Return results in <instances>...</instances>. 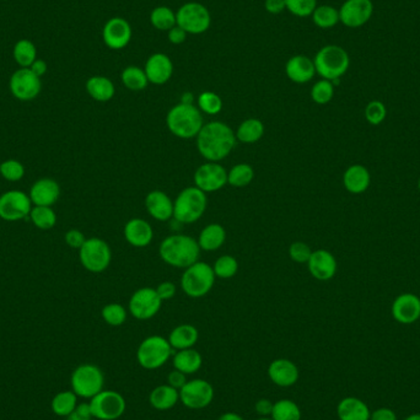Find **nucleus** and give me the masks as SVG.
Listing matches in <instances>:
<instances>
[{
	"label": "nucleus",
	"instance_id": "f257e3e1",
	"mask_svg": "<svg viewBox=\"0 0 420 420\" xmlns=\"http://www.w3.org/2000/svg\"><path fill=\"white\" fill-rule=\"evenodd\" d=\"M196 138L199 154L212 163H219L227 158L237 144L235 132L224 122L214 121L204 125Z\"/></svg>",
	"mask_w": 420,
	"mask_h": 420
},
{
	"label": "nucleus",
	"instance_id": "f03ea898",
	"mask_svg": "<svg viewBox=\"0 0 420 420\" xmlns=\"http://www.w3.org/2000/svg\"><path fill=\"white\" fill-rule=\"evenodd\" d=\"M161 260L174 268L186 269L198 262L201 247L198 241L187 235H170L165 237L159 248Z\"/></svg>",
	"mask_w": 420,
	"mask_h": 420
},
{
	"label": "nucleus",
	"instance_id": "7ed1b4c3",
	"mask_svg": "<svg viewBox=\"0 0 420 420\" xmlns=\"http://www.w3.org/2000/svg\"><path fill=\"white\" fill-rule=\"evenodd\" d=\"M169 131L181 139H191L198 136L204 126L202 112L193 103H182L172 107L166 116Z\"/></svg>",
	"mask_w": 420,
	"mask_h": 420
},
{
	"label": "nucleus",
	"instance_id": "20e7f679",
	"mask_svg": "<svg viewBox=\"0 0 420 420\" xmlns=\"http://www.w3.org/2000/svg\"><path fill=\"white\" fill-rule=\"evenodd\" d=\"M314 63L319 77L333 82L341 79L347 72L350 59L345 49L336 44H329L319 49L314 57Z\"/></svg>",
	"mask_w": 420,
	"mask_h": 420
},
{
	"label": "nucleus",
	"instance_id": "39448f33",
	"mask_svg": "<svg viewBox=\"0 0 420 420\" xmlns=\"http://www.w3.org/2000/svg\"><path fill=\"white\" fill-rule=\"evenodd\" d=\"M208 205L207 193L194 187H187L179 192L174 201V217L181 224H193L203 217Z\"/></svg>",
	"mask_w": 420,
	"mask_h": 420
},
{
	"label": "nucleus",
	"instance_id": "423d86ee",
	"mask_svg": "<svg viewBox=\"0 0 420 420\" xmlns=\"http://www.w3.org/2000/svg\"><path fill=\"white\" fill-rule=\"evenodd\" d=\"M174 355L169 339L161 336H149L136 349V362L145 370H158Z\"/></svg>",
	"mask_w": 420,
	"mask_h": 420
},
{
	"label": "nucleus",
	"instance_id": "0eeeda50",
	"mask_svg": "<svg viewBox=\"0 0 420 420\" xmlns=\"http://www.w3.org/2000/svg\"><path fill=\"white\" fill-rule=\"evenodd\" d=\"M215 273L212 267L205 262H196L192 266L186 268L181 278V288L184 294L198 299L210 293L215 283Z\"/></svg>",
	"mask_w": 420,
	"mask_h": 420
},
{
	"label": "nucleus",
	"instance_id": "6e6552de",
	"mask_svg": "<svg viewBox=\"0 0 420 420\" xmlns=\"http://www.w3.org/2000/svg\"><path fill=\"white\" fill-rule=\"evenodd\" d=\"M70 385L72 391L79 398L91 400L103 390L105 375L101 369L94 364H82L72 371Z\"/></svg>",
	"mask_w": 420,
	"mask_h": 420
},
{
	"label": "nucleus",
	"instance_id": "1a4fd4ad",
	"mask_svg": "<svg viewBox=\"0 0 420 420\" xmlns=\"http://www.w3.org/2000/svg\"><path fill=\"white\" fill-rule=\"evenodd\" d=\"M177 26L184 29L187 34H201L207 32L212 25V15L201 3L191 1L182 5L176 11Z\"/></svg>",
	"mask_w": 420,
	"mask_h": 420
},
{
	"label": "nucleus",
	"instance_id": "9d476101",
	"mask_svg": "<svg viewBox=\"0 0 420 420\" xmlns=\"http://www.w3.org/2000/svg\"><path fill=\"white\" fill-rule=\"evenodd\" d=\"M82 267L91 273H102L110 267L112 261L111 248L106 241L98 237L87 238L79 250Z\"/></svg>",
	"mask_w": 420,
	"mask_h": 420
},
{
	"label": "nucleus",
	"instance_id": "9b49d317",
	"mask_svg": "<svg viewBox=\"0 0 420 420\" xmlns=\"http://www.w3.org/2000/svg\"><path fill=\"white\" fill-rule=\"evenodd\" d=\"M89 405L94 419L97 420L120 419L127 409L126 398L113 390H102L92 397Z\"/></svg>",
	"mask_w": 420,
	"mask_h": 420
},
{
	"label": "nucleus",
	"instance_id": "f8f14e48",
	"mask_svg": "<svg viewBox=\"0 0 420 420\" xmlns=\"http://www.w3.org/2000/svg\"><path fill=\"white\" fill-rule=\"evenodd\" d=\"M214 396V387L204 378L189 380L179 390V402L192 411H199L210 406Z\"/></svg>",
	"mask_w": 420,
	"mask_h": 420
},
{
	"label": "nucleus",
	"instance_id": "ddd939ff",
	"mask_svg": "<svg viewBox=\"0 0 420 420\" xmlns=\"http://www.w3.org/2000/svg\"><path fill=\"white\" fill-rule=\"evenodd\" d=\"M163 300L153 288H140L129 300L128 309L132 316L139 321H148L159 314Z\"/></svg>",
	"mask_w": 420,
	"mask_h": 420
},
{
	"label": "nucleus",
	"instance_id": "4468645a",
	"mask_svg": "<svg viewBox=\"0 0 420 420\" xmlns=\"http://www.w3.org/2000/svg\"><path fill=\"white\" fill-rule=\"evenodd\" d=\"M32 202L29 194L21 191H9L0 196V217L5 222H19L30 217Z\"/></svg>",
	"mask_w": 420,
	"mask_h": 420
},
{
	"label": "nucleus",
	"instance_id": "2eb2a0df",
	"mask_svg": "<svg viewBox=\"0 0 420 420\" xmlns=\"http://www.w3.org/2000/svg\"><path fill=\"white\" fill-rule=\"evenodd\" d=\"M194 184L204 193H214L227 184V171L219 163L208 161L194 172Z\"/></svg>",
	"mask_w": 420,
	"mask_h": 420
},
{
	"label": "nucleus",
	"instance_id": "dca6fc26",
	"mask_svg": "<svg viewBox=\"0 0 420 420\" xmlns=\"http://www.w3.org/2000/svg\"><path fill=\"white\" fill-rule=\"evenodd\" d=\"M10 91L20 101H30L41 92V79L30 68H21L10 77Z\"/></svg>",
	"mask_w": 420,
	"mask_h": 420
},
{
	"label": "nucleus",
	"instance_id": "f3484780",
	"mask_svg": "<svg viewBox=\"0 0 420 420\" xmlns=\"http://www.w3.org/2000/svg\"><path fill=\"white\" fill-rule=\"evenodd\" d=\"M132 26L123 18H112L108 20L103 30H102V39L107 47L113 51L126 49L132 39Z\"/></svg>",
	"mask_w": 420,
	"mask_h": 420
},
{
	"label": "nucleus",
	"instance_id": "a211bd4d",
	"mask_svg": "<svg viewBox=\"0 0 420 420\" xmlns=\"http://www.w3.org/2000/svg\"><path fill=\"white\" fill-rule=\"evenodd\" d=\"M371 0H347L339 10V21L350 29H357L371 19Z\"/></svg>",
	"mask_w": 420,
	"mask_h": 420
},
{
	"label": "nucleus",
	"instance_id": "6ab92c4d",
	"mask_svg": "<svg viewBox=\"0 0 420 420\" xmlns=\"http://www.w3.org/2000/svg\"><path fill=\"white\" fill-rule=\"evenodd\" d=\"M268 377L276 386L281 388L294 386L299 381L300 370L294 362L285 357L276 359L268 367Z\"/></svg>",
	"mask_w": 420,
	"mask_h": 420
},
{
	"label": "nucleus",
	"instance_id": "aec40b11",
	"mask_svg": "<svg viewBox=\"0 0 420 420\" xmlns=\"http://www.w3.org/2000/svg\"><path fill=\"white\" fill-rule=\"evenodd\" d=\"M392 316L402 324H412L420 319V299L416 295L406 293L397 296L391 307Z\"/></svg>",
	"mask_w": 420,
	"mask_h": 420
},
{
	"label": "nucleus",
	"instance_id": "412c9836",
	"mask_svg": "<svg viewBox=\"0 0 420 420\" xmlns=\"http://www.w3.org/2000/svg\"><path fill=\"white\" fill-rule=\"evenodd\" d=\"M144 72L149 82L164 85L172 77L174 63L167 54H151L145 63Z\"/></svg>",
	"mask_w": 420,
	"mask_h": 420
},
{
	"label": "nucleus",
	"instance_id": "4be33fe9",
	"mask_svg": "<svg viewBox=\"0 0 420 420\" xmlns=\"http://www.w3.org/2000/svg\"><path fill=\"white\" fill-rule=\"evenodd\" d=\"M309 272L314 279L327 281L336 276L337 273V260L336 257L327 250H317L312 252L307 262Z\"/></svg>",
	"mask_w": 420,
	"mask_h": 420
},
{
	"label": "nucleus",
	"instance_id": "5701e85b",
	"mask_svg": "<svg viewBox=\"0 0 420 420\" xmlns=\"http://www.w3.org/2000/svg\"><path fill=\"white\" fill-rule=\"evenodd\" d=\"M145 208L150 217L159 222H167L174 217V201L159 189H155L146 196Z\"/></svg>",
	"mask_w": 420,
	"mask_h": 420
},
{
	"label": "nucleus",
	"instance_id": "b1692460",
	"mask_svg": "<svg viewBox=\"0 0 420 420\" xmlns=\"http://www.w3.org/2000/svg\"><path fill=\"white\" fill-rule=\"evenodd\" d=\"M30 198L34 205L52 207L61 196L58 182L52 179H41L34 182L30 191Z\"/></svg>",
	"mask_w": 420,
	"mask_h": 420
},
{
	"label": "nucleus",
	"instance_id": "393cba45",
	"mask_svg": "<svg viewBox=\"0 0 420 420\" xmlns=\"http://www.w3.org/2000/svg\"><path fill=\"white\" fill-rule=\"evenodd\" d=\"M285 74L291 82L296 84L311 82L316 74L314 61L304 54L294 56L285 64Z\"/></svg>",
	"mask_w": 420,
	"mask_h": 420
},
{
	"label": "nucleus",
	"instance_id": "a878e982",
	"mask_svg": "<svg viewBox=\"0 0 420 420\" xmlns=\"http://www.w3.org/2000/svg\"><path fill=\"white\" fill-rule=\"evenodd\" d=\"M125 237L132 246L146 247L154 238V230L146 220L134 217L127 222Z\"/></svg>",
	"mask_w": 420,
	"mask_h": 420
},
{
	"label": "nucleus",
	"instance_id": "bb28decb",
	"mask_svg": "<svg viewBox=\"0 0 420 420\" xmlns=\"http://www.w3.org/2000/svg\"><path fill=\"white\" fill-rule=\"evenodd\" d=\"M371 184L369 170L362 165H352L344 171L343 184L349 193L362 194Z\"/></svg>",
	"mask_w": 420,
	"mask_h": 420
},
{
	"label": "nucleus",
	"instance_id": "cd10ccee",
	"mask_svg": "<svg viewBox=\"0 0 420 420\" xmlns=\"http://www.w3.org/2000/svg\"><path fill=\"white\" fill-rule=\"evenodd\" d=\"M179 402V391L169 383L159 385L155 387L153 391L150 392V406L154 408L155 411L166 412L172 409Z\"/></svg>",
	"mask_w": 420,
	"mask_h": 420
},
{
	"label": "nucleus",
	"instance_id": "c85d7f7f",
	"mask_svg": "<svg viewBox=\"0 0 420 420\" xmlns=\"http://www.w3.org/2000/svg\"><path fill=\"white\" fill-rule=\"evenodd\" d=\"M172 365L174 369L184 372V375H194L201 370L203 365L202 354L194 348L176 350L172 355Z\"/></svg>",
	"mask_w": 420,
	"mask_h": 420
},
{
	"label": "nucleus",
	"instance_id": "c756f323",
	"mask_svg": "<svg viewBox=\"0 0 420 420\" xmlns=\"http://www.w3.org/2000/svg\"><path fill=\"white\" fill-rule=\"evenodd\" d=\"M339 420H370L371 412L367 403L357 397H347L337 406Z\"/></svg>",
	"mask_w": 420,
	"mask_h": 420
},
{
	"label": "nucleus",
	"instance_id": "7c9ffc66",
	"mask_svg": "<svg viewBox=\"0 0 420 420\" xmlns=\"http://www.w3.org/2000/svg\"><path fill=\"white\" fill-rule=\"evenodd\" d=\"M199 338L198 329L193 324H184L174 327L170 332L169 343L174 350L194 348Z\"/></svg>",
	"mask_w": 420,
	"mask_h": 420
},
{
	"label": "nucleus",
	"instance_id": "2f4dec72",
	"mask_svg": "<svg viewBox=\"0 0 420 420\" xmlns=\"http://www.w3.org/2000/svg\"><path fill=\"white\" fill-rule=\"evenodd\" d=\"M227 231L220 224H210L199 234L198 245L201 250L207 252L217 251L225 243Z\"/></svg>",
	"mask_w": 420,
	"mask_h": 420
},
{
	"label": "nucleus",
	"instance_id": "473e14b6",
	"mask_svg": "<svg viewBox=\"0 0 420 420\" xmlns=\"http://www.w3.org/2000/svg\"><path fill=\"white\" fill-rule=\"evenodd\" d=\"M87 91L95 101L107 102L115 96L116 87L108 77L96 75L87 80Z\"/></svg>",
	"mask_w": 420,
	"mask_h": 420
},
{
	"label": "nucleus",
	"instance_id": "72a5a7b5",
	"mask_svg": "<svg viewBox=\"0 0 420 420\" xmlns=\"http://www.w3.org/2000/svg\"><path fill=\"white\" fill-rule=\"evenodd\" d=\"M265 134V125L257 118H248L242 122L235 132L237 141L242 144H255Z\"/></svg>",
	"mask_w": 420,
	"mask_h": 420
},
{
	"label": "nucleus",
	"instance_id": "f704fd0d",
	"mask_svg": "<svg viewBox=\"0 0 420 420\" xmlns=\"http://www.w3.org/2000/svg\"><path fill=\"white\" fill-rule=\"evenodd\" d=\"M79 397L72 391H62L58 392L53 400L51 402V408L56 416H63L67 418L69 414H72L74 409L77 408L79 402H77Z\"/></svg>",
	"mask_w": 420,
	"mask_h": 420
},
{
	"label": "nucleus",
	"instance_id": "c9c22d12",
	"mask_svg": "<svg viewBox=\"0 0 420 420\" xmlns=\"http://www.w3.org/2000/svg\"><path fill=\"white\" fill-rule=\"evenodd\" d=\"M301 409L299 405L289 398H283L274 402L271 418L273 420H301Z\"/></svg>",
	"mask_w": 420,
	"mask_h": 420
},
{
	"label": "nucleus",
	"instance_id": "e433bc0d",
	"mask_svg": "<svg viewBox=\"0 0 420 420\" xmlns=\"http://www.w3.org/2000/svg\"><path fill=\"white\" fill-rule=\"evenodd\" d=\"M121 79L123 85L131 91H141L149 84L144 69L139 68L136 65H129L125 68L122 72Z\"/></svg>",
	"mask_w": 420,
	"mask_h": 420
},
{
	"label": "nucleus",
	"instance_id": "4c0bfd02",
	"mask_svg": "<svg viewBox=\"0 0 420 420\" xmlns=\"http://www.w3.org/2000/svg\"><path fill=\"white\" fill-rule=\"evenodd\" d=\"M150 23L154 26L155 29L167 32L177 25L176 13L170 9L169 6L160 5L151 11Z\"/></svg>",
	"mask_w": 420,
	"mask_h": 420
},
{
	"label": "nucleus",
	"instance_id": "58836bf2",
	"mask_svg": "<svg viewBox=\"0 0 420 420\" xmlns=\"http://www.w3.org/2000/svg\"><path fill=\"white\" fill-rule=\"evenodd\" d=\"M311 16L314 24L319 29H332L339 23V11L331 5H319Z\"/></svg>",
	"mask_w": 420,
	"mask_h": 420
},
{
	"label": "nucleus",
	"instance_id": "ea45409f",
	"mask_svg": "<svg viewBox=\"0 0 420 420\" xmlns=\"http://www.w3.org/2000/svg\"><path fill=\"white\" fill-rule=\"evenodd\" d=\"M255 177V171L251 165L237 164L230 171H227V184L232 187H246Z\"/></svg>",
	"mask_w": 420,
	"mask_h": 420
},
{
	"label": "nucleus",
	"instance_id": "a19ab883",
	"mask_svg": "<svg viewBox=\"0 0 420 420\" xmlns=\"http://www.w3.org/2000/svg\"><path fill=\"white\" fill-rule=\"evenodd\" d=\"M14 59L23 68H30L37 59V49L29 39H20L14 47Z\"/></svg>",
	"mask_w": 420,
	"mask_h": 420
},
{
	"label": "nucleus",
	"instance_id": "79ce46f5",
	"mask_svg": "<svg viewBox=\"0 0 420 420\" xmlns=\"http://www.w3.org/2000/svg\"><path fill=\"white\" fill-rule=\"evenodd\" d=\"M30 219L34 222V227L41 230H51L57 224V214L51 207L34 205L30 212Z\"/></svg>",
	"mask_w": 420,
	"mask_h": 420
},
{
	"label": "nucleus",
	"instance_id": "37998d69",
	"mask_svg": "<svg viewBox=\"0 0 420 420\" xmlns=\"http://www.w3.org/2000/svg\"><path fill=\"white\" fill-rule=\"evenodd\" d=\"M212 269L217 278L230 279L232 276H236L237 271H238V262L235 257L224 255L217 258L212 266Z\"/></svg>",
	"mask_w": 420,
	"mask_h": 420
},
{
	"label": "nucleus",
	"instance_id": "c03bdc74",
	"mask_svg": "<svg viewBox=\"0 0 420 420\" xmlns=\"http://www.w3.org/2000/svg\"><path fill=\"white\" fill-rule=\"evenodd\" d=\"M199 111L209 116H215L222 110V97L212 91H204L198 96Z\"/></svg>",
	"mask_w": 420,
	"mask_h": 420
},
{
	"label": "nucleus",
	"instance_id": "a18cd8bd",
	"mask_svg": "<svg viewBox=\"0 0 420 420\" xmlns=\"http://www.w3.org/2000/svg\"><path fill=\"white\" fill-rule=\"evenodd\" d=\"M101 316L108 326L118 327L127 321V310L121 304H108L102 309Z\"/></svg>",
	"mask_w": 420,
	"mask_h": 420
},
{
	"label": "nucleus",
	"instance_id": "49530a36",
	"mask_svg": "<svg viewBox=\"0 0 420 420\" xmlns=\"http://www.w3.org/2000/svg\"><path fill=\"white\" fill-rule=\"evenodd\" d=\"M334 96L333 82L322 79L311 89V98L317 105H327Z\"/></svg>",
	"mask_w": 420,
	"mask_h": 420
},
{
	"label": "nucleus",
	"instance_id": "de8ad7c7",
	"mask_svg": "<svg viewBox=\"0 0 420 420\" xmlns=\"http://www.w3.org/2000/svg\"><path fill=\"white\" fill-rule=\"evenodd\" d=\"M0 174L10 182H18L25 176L24 165L18 160H5L0 164Z\"/></svg>",
	"mask_w": 420,
	"mask_h": 420
},
{
	"label": "nucleus",
	"instance_id": "09e8293b",
	"mask_svg": "<svg viewBox=\"0 0 420 420\" xmlns=\"http://www.w3.org/2000/svg\"><path fill=\"white\" fill-rule=\"evenodd\" d=\"M286 10L298 18H307L317 8V0H285Z\"/></svg>",
	"mask_w": 420,
	"mask_h": 420
},
{
	"label": "nucleus",
	"instance_id": "8fccbe9b",
	"mask_svg": "<svg viewBox=\"0 0 420 420\" xmlns=\"http://www.w3.org/2000/svg\"><path fill=\"white\" fill-rule=\"evenodd\" d=\"M386 116V106L381 101H371L365 108V118L372 126L381 125Z\"/></svg>",
	"mask_w": 420,
	"mask_h": 420
},
{
	"label": "nucleus",
	"instance_id": "3c124183",
	"mask_svg": "<svg viewBox=\"0 0 420 420\" xmlns=\"http://www.w3.org/2000/svg\"><path fill=\"white\" fill-rule=\"evenodd\" d=\"M312 250L311 247L303 241L293 242L289 247V256L295 263H307L310 257L312 255Z\"/></svg>",
	"mask_w": 420,
	"mask_h": 420
},
{
	"label": "nucleus",
	"instance_id": "603ef678",
	"mask_svg": "<svg viewBox=\"0 0 420 420\" xmlns=\"http://www.w3.org/2000/svg\"><path fill=\"white\" fill-rule=\"evenodd\" d=\"M87 241V237L82 234V231H79L77 229H72L65 234V242L69 247H72L74 250H80L82 245Z\"/></svg>",
	"mask_w": 420,
	"mask_h": 420
},
{
	"label": "nucleus",
	"instance_id": "864d4df0",
	"mask_svg": "<svg viewBox=\"0 0 420 420\" xmlns=\"http://www.w3.org/2000/svg\"><path fill=\"white\" fill-rule=\"evenodd\" d=\"M91 409H90V405L89 402H84V403H79L77 408L74 409L72 414L67 416V420H92Z\"/></svg>",
	"mask_w": 420,
	"mask_h": 420
},
{
	"label": "nucleus",
	"instance_id": "5fc2aeb1",
	"mask_svg": "<svg viewBox=\"0 0 420 420\" xmlns=\"http://www.w3.org/2000/svg\"><path fill=\"white\" fill-rule=\"evenodd\" d=\"M155 290H156L160 299L163 300V301L174 299L176 291H177L176 285L174 283H171V281H163L161 284L158 285V288Z\"/></svg>",
	"mask_w": 420,
	"mask_h": 420
},
{
	"label": "nucleus",
	"instance_id": "6e6d98bb",
	"mask_svg": "<svg viewBox=\"0 0 420 420\" xmlns=\"http://www.w3.org/2000/svg\"><path fill=\"white\" fill-rule=\"evenodd\" d=\"M187 381H189L187 375H184V372L179 371L176 369L169 372V375H167V383H169L170 386L179 390V391L186 385V382Z\"/></svg>",
	"mask_w": 420,
	"mask_h": 420
},
{
	"label": "nucleus",
	"instance_id": "4d7b16f0",
	"mask_svg": "<svg viewBox=\"0 0 420 420\" xmlns=\"http://www.w3.org/2000/svg\"><path fill=\"white\" fill-rule=\"evenodd\" d=\"M273 405H274V402H272L268 398H260L255 403V412L260 416H271Z\"/></svg>",
	"mask_w": 420,
	"mask_h": 420
},
{
	"label": "nucleus",
	"instance_id": "13d9d810",
	"mask_svg": "<svg viewBox=\"0 0 420 420\" xmlns=\"http://www.w3.org/2000/svg\"><path fill=\"white\" fill-rule=\"evenodd\" d=\"M187 32L184 29H181L179 26H174L172 29L167 31V37L169 41L172 44H184L186 39H187Z\"/></svg>",
	"mask_w": 420,
	"mask_h": 420
},
{
	"label": "nucleus",
	"instance_id": "bf43d9fd",
	"mask_svg": "<svg viewBox=\"0 0 420 420\" xmlns=\"http://www.w3.org/2000/svg\"><path fill=\"white\" fill-rule=\"evenodd\" d=\"M265 9L271 14H280L286 10L285 0H266L265 1Z\"/></svg>",
	"mask_w": 420,
	"mask_h": 420
},
{
	"label": "nucleus",
	"instance_id": "052dcab7",
	"mask_svg": "<svg viewBox=\"0 0 420 420\" xmlns=\"http://www.w3.org/2000/svg\"><path fill=\"white\" fill-rule=\"evenodd\" d=\"M370 420H397L396 413L390 408H378L372 412Z\"/></svg>",
	"mask_w": 420,
	"mask_h": 420
},
{
	"label": "nucleus",
	"instance_id": "680f3d73",
	"mask_svg": "<svg viewBox=\"0 0 420 420\" xmlns=\"http://www.w3.org/2000/svg\"><path fill=\"white\" fill-rule=\"evenodd\" d=\"M30 69H31L37 77H41L47 72L49 67H47V64H46V62L42 61V59H36L34 63H32V65L30 67Z\"/></svg>",
	"mask_w": 420,
	"mask_h": 420
},
{
	"label": "nucleus",
	"instance_id": "e2e57ef3",
	"mask_svg": "<svg viewBox=\"0 0 420 420\" xmlns=\"http://www.w3.org/2000/svg\"><path fill=\"white\" fill-rule=\"evenodd\" d=\"M217 420H245V418L235 412H225Z\"/></svg>",
	"mask_w": 420,
	"mask_h": 420
},
{
	"label": "nucleus",
	"instance_id": "0e129e2a",
	"mask_svg": "<svg viewBox=\"0 0 420 420\" xmlns=\"http://www.w3.org/2000/svg\"><path fill=\"white\" fill-rule=\"evenodd\" d=\"M182 103H192L193 102V95L192 94H184V96H182Z\"/></svg>",
	"mask_w": 420,
	"mask_h": 420
},
{
	"label": "nucleus",
	"instance_id": "69168bd1",
	"mask_svg": "<svg viewBox=\"0 0 420 420\" xmlns=\"http://www.w3.org/2000/svg\"><path fill=\"white\" fill-rule=\"evenodd\" d=\"M405 420H420V414L419 413H416V414H411V416H407Z\"/></svg>",
	"mask_w": 420,
	"mask_h": 420
},
{
	"label": "nucleus",
	"instance_id": "338daca9",
	"mask_svg": "<svg viewBox=\"0 0 420 420\" xmlns=\"http://www.w3.org/2000/svg\"><path fill=\"white\" fill-rule=\"evenodd\" d=\"M256 420H273V419H272L271 416H260V418H257Z\"/></svg>",
	"mask_w": 420,
	"mask_h": 420
},
{
	"label": "nucleus",
	"instance_id": "774afa93",
	"mask_svg": "<svg viewBox=\"0 0 420 420\" xmlns=\"http://www.w3.org/2000/svg\"><path fill=\"white\" fill-rule=\"evenodd\" d=\"M418 189H419V191H420V179H419V181H418Z\"/></svg>",
	"mask_w": 420,
	"mask_h": 420
}]
</instances>
